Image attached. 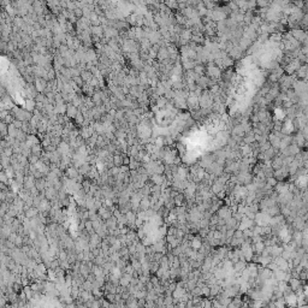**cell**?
<instances>
[{
    "label": "cell",
    "instance_id": "30bf717a",
    "mask_svg": "<svg viewBox=\"0 0 308 308\" xmlns=\"http://www.w3.org/2000/svg\"><path fill=\"white\" fill-rule=\"evenodd\" d=\"M185 200V197H184V195H183V193H179L178 195H176L175 197H173V202H175V206H183V205H185L183 201Z\"/></svg>",
    "mask_w": 308,
    "mask_h": 308
},
{
    "label": "cell",
    "instance_id": "484cf974",
    "mask_svg": "<svg viewBox=\"0 0 308 308\" xmlns=\"http://www.w3.org/2000/svg\"><path fill=\"white\" fill-rule=\"evenodd\" d=\"M16 134H17V130H15V128L11 125V126H9V135L11 136V137H15L16 138Z\"/></svg>",
    "mask_w": 308,
    "mask_h": 308
},
{
    "label": "cell",
    "instance_id": "2e32d148",
    "mask_svg": "<svg viewBox=\"0 0 308 308\" xmlns=\"http://www.w3.org/2000/svg\"><path fill=\"white\" fill-rule=\"evenodd\" d=\"M0 182L5 183L6 185H9V184H10V179H9V177L6 176L5 171H0Z\"/></svg>",
    "mask_w": 308,
    "mask_h": 308
},
{
    "label": "cell",
    "instance_id": "8992f818",
    "mask_svg": "<svg viewBox=\"0 0 308 308\" xmlns=\"http://www.w3.org/2000/svg\"><path fill=\"white\" fill-rule=\"evenodd\" d=\"M39 214V208L37 207H34V206H31L29 209H27L25 212H24V215H25V218H34V217H36Z\"/></svg>",
    "mask_w": 308,
    "mask_h": 308
},
{
    "label": "cell",
    "instance_id": "4316f807",
    "mask_svg": "<svg viewBox=\"0 0 308 308\" xmlns=\"http://www.w3.org/2000/svg\"><path fill=\"white\" fill-rule=\"evenodd\" d=\"M4 170V167H3V165H1V163H0V171H3Z\"/></svg>",
    "mask_w": 308,
    "mask_h": 308
},
{
    "label": "cell",
    "instance_id": "9a60e30c",
    "mask_svg": "<svg viewBox=\"0 0 308 308\" xmlns=\"http://www.w3.org/2000/svg\"><path fill=\"white\" fill-rule=\"evenodd\" d=\"M4 171H5L6 176L9 177V179L15 178V170H13V167H12L11 165H10V166H7V167H5V169H4Z\"/></svg>",
    "mask_w": 308,
    "mask_h": 308
},
{
    "label": "cell",
    "instance_id": "7402d4cb",
    "mask_svg": "<svg viewBox=\"0 0 308 308\" xmlns=\"http://www.w3.org/2000/svg\"><path fill=\"white\" fill-rule=\"evenodd\" d=\"M39 159H40V157H39V155H35V154H31V155L28 158V161H29V164L34 165V164H36V163L39 161Z\"/></svg>",
    "mask_w": 308,
    "mask_h": 308
},
{
    "label": "cell",
    "instance_id": "603a6c76",
    "mask_svg": "<svg viewBox=\"0 0 308 308\" xmlns=\"http://www.w3.org/2000/svg\"><path fill=\"white\" fill-rule=\"evenodd\" d=\"M254 141H255V138H254V135H253V134H248V136L244 137V143H246V144H250V143L254 142Z\"/></svg>",
    "mask_w": 308,
    "mask_h": 308
},
{
    "label": "cell",
    "instance_id": "8fae6325",
    "mask_svg": "<svg viewBox=\"0 0 308 308\" xmlns=\"http://www.w3.org/2000/svg\"><path fill=\"white\" fill-rule=\"evenodd\" d=\"M112 161H113V165L114 166H122L123 165V155L120 154H114L113 158H112Z\"/></svg>",
    "mask_w": 308,
    "mask_h": 308
},
{
    "label": "cell",
    "instance_id": "e0dca14e",
    "mask_svg": "<svg viewBox=\"0 0 308 308\" xmlns=\"http://www.w3.org/2000/svg\"><path fill=\"white\" fill-rule=\"evenodd\" d=\"M253 230H252V227H248V229H244L243 230V237H244V240H247V238H252L253 237Z\"/></svg>",
    "mask_w": 308,
    "mask_h": 308
},
{
    "label": "cell",
    "instance_id": "7c38bea8",
    "mask_svg": "<svg viewBox=\"0 0 308 308\" xmlns=\"http://www.w3.org/2000/svg\"><path fill=\"white\" fill-rule=\"evenodd\" d=\"M90 272H92V271H90V268H89L86 264H82V262H81V266H80V273H81L84 278H87V277H88V274H89Z\"/></svg>",
    "mask_w": 308,
    "mask_h": 308
},
{
    "label": "cell",
    "instance_id": "277c9868",
    "mask_svg": "<svg viewBox=\"0 0 308 308\" xmlns=\"http://www.w3.org/2000/svg\"><path fill=\"white\" fill-rule=\"evenodd\" d=\"M149 179L154 183V184H158V185H161L163 182L165 181V176L164 175H159V173H153L149 176Z\"/></svg>",
    "mask_w": 308,
    "mask_h": 308
},
{
    "label": "cell",
    "instance_id": "cb8c5ba5",
    "mask_svg": "<svg viewBox=\"0 0 308 308\" xmlns=\"http://www.w3.org/2000/svg\"><path fill=\"white\" fill-rule=\"evenodd\" d=\"M106 300H107L108 302H111V303H114V302H116V301H114V294L107 292V294H106Z\"/></svg>",
    "mask_w": 308,
    "mask_h": 308
},
{
    "label": "cell",
    "instance_id": "5bb4252c",
    "mask_svg": "<svg viewBox=\"0 0 308 308\" xmlns=\"http://www.w3.org/2000/svg\"><path fill=\"white\" fill-rule=\"evenodd\" d=\"M30 150H31V154H35V155H41V144L40 143H36L34 146L30 147Z\"/></svg>",
    "mask_w": 308,
    "mask_h": 308
},
{
    "label": "cell",
    "instance_id": "5b68a950",
    "mask_svg": "<svg viewBox=\"0 0 308 308\" xmlns=\"http://www.w3.org/2000/svg\"><path fill=\"white\" fill-rule=\"evenodd\" d=\"M148 208H150V201H149V196H143L140 201V207L138 209L141 211H147Z\"/></svg>",
    "mask_w": 308,
    "mask_h": 308
},
{
    "label": "cell",
    "instance_id": "d6986e66",
    "mask_svg": "<svg viewBox=\"0 0 308 308\" xmlns=\"http://www.w3.org/2000/svg\"><path fill=\"white\" fill-rule=\"evenodd\" d=\"M189 292L191 294V296H202V290H201L200 286H195V288L191 289Z\"/></svg>",
    "mask_w": 308,
    "mask_h": 308
},
{
    "label": "cell",
    "instance_id": "9c48e42d",
    "mask_svg": "<svg viewBox=\"0 0 308 308\" xmlns=\"http://www.w3.org/2000/svg\"><path fill=\"white\" fill-rule=\"evenodd\" d=\"M124 214H125V217H126L128 224H134V223H135V220H136V212H134V211L130 209V211L125 212Z\"/></svg>",
    "mask_w": 308,
    "mask_h": 308
},
{
    "label": "cell",
    "instance_id": "52a82bcc",
    "mask_svg": "<svg viewBox=\"0 0 308 308\" xmlns=\"http://www.w3.org/2000/svg\"><path fill=\"white\" fill-rule=\"evenodd\" d=\"M283 252V247L279 246V244H274L271 247V256L272 258H276V256H279Z\"/></svg>",
    "mask_w": 308,
    "mask_h": 308
},
{
    "label": "cell",
    "instance_id": "ba28073f",
    "mask_svg": "<svg viewBox=\"0 0 308 308\" xmlns=\"http://www.w3.org/2000/svg\"><path fill=\"white\" fill-rule=\"evenodd\" d=\"M89 169H90V164L86 161V163H83V164H82L78 169H77V170H78V173H80V175H82V176H84V177H86V176H87V173H88V171H89Z\"/></svg>",
    "mask_w": 308,
    "mask_h": 308
},
{
    "label": "cell",
    "instance_id": "7a4b0ae2",
    "mask_svg": "<svg viewBox=\"0 0 308 308\" xmlns=\"http://www.w3.org/2000/svg\"><path fill=\"white\" fill-rule=\"evenodd\" d=\"M65 176L67 177V178H70V179H76L77 177H78V170H77L75 166H72V165H70L66 170H65Z\"/></svg>",
    "mask_w": 308,
    "mask_h": 308
},
{
    "label": "cell",
    "instance_id": "3957f363",
    "mask_svg": "<svg viewBox=\"0 0 308 308\" xmlns=\"http://www.w3.org/2000/svg\"><path fill=\"white\" fill-rule=\"evenodd\" d=\"M12 231H13V230H12V226H11V225L4 224L3 226H0V236H1L3 238H7Z\"/></svg>",
    "mask_w": 308,
    "mask_h": 308
},
{
    "label": "cell",
    "instance_id": "4fadbf2b",
    "mask_svg": "<svg viewBox=\"0 0 308 308\" xmlns=\"http://www.w3.org/2000/svg\"><path fill=\"white\" fill-rule=\"evenodd\" d=\"M84 229L87 230V232H88L89 235H92L93 232H95V230H94V227H93V224H92V220H90V219L84 220Z\"/></svg>",
    "mask_w": 308,
    "mask_h": 308
},
{
    "label": "cell",
    "instance_id": "ac0fdd59",
    "mask_svg": "<svg viewBox=\"0 0 308 308\" xmlns=\"http://www.w3.org/2000/svg\"><path fill=\"white\" fill-rule=\"evenodd\" d=\"M81 184H82V188H83V190L86 191V193H88L89 191V189H90V181L89 179H83L82 182H81Z\"/></svg>",
    "mask_w": 308,
    "mask_h": 308
},
{
    "label": "cell",
    "instance_id": "d4e9b609",
    "mask_svg": "<svg viewBox=\"0 0 308 308\" xmlns=\"http://www.w3.org/2000/svg\"><path fill=\"white\" fill-rule=\"evenodd\" d=\"M9 190V189H7ZM7 190H0V202L6 201V191Z\"/></svg>",
    "mask_w": 308,
    "mask_h": 308
},
{
    "label": "cell",
    "instance_id": "6da1fadb",
    "mask_svg": "<svg viewBox=\"0 0 308 308\" xmlns=\"http://www.w3.org/2000/svg\"><path fill=\"white\" fill-rule=\"evenodd\" d=\"M215 213H217L218 217L221 218V219H226V218L231 217V214H232V212H231V209H230L229 206H220Z\"/></svg>",
    "mask_w": 308,
    "mask_h": 308
},
{
    "label": "cell",
    "instance_id": "44dd1931",
    "mask_svg": "<svg viewBox=\"0 0 308 308\" xmlns=\"http://www.w3.org/2000/svg\"><path fill=\"white\" fill-rule=\"evenodd\" d=\"M13 243H15V246H16V247L21 248V247L23 246V236L17 235V237H16V238H15V241H13Z\"/></svg>",
    "mask_w": 308,
    "mask_h": 308
},
{
    "label": "cell",
    "instance_id": "ffe728a7",
    "mask_svg": "<svg viewBox=\"0 0 308 308\" xmlns=\"http://www.w3.org/2000/svg\"><path fill=\"white\" fill-rule=\"evenodd\" d=\"M266 183H267L270 187L274 188V187H276V184L278 183V181H277V179H276V178L272 176V177H267V178H266Z\"/></svg>",
    "mask_w": 308,
    "mask_h": 308
}]
</instances>
